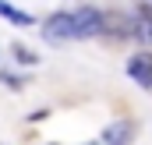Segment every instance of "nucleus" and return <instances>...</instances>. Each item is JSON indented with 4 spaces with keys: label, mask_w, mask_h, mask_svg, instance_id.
I'll use <instances>...</instances> for the list:
<instances>
[{
    "label": "nucleus",
    "mask_w": 152,
    "mask_h": 145,
    "mask_svg": "<svg viewBox=\"0 0 152 145\" xmlns=\"http://www.w3.org/2000/svg\"><path fill=\"white\" fill-rule=\"evenodd\" d=\"M42 36L50 39V42L75 39V21H71V14H67V11H57V14H50V18L42 21Z\"/></svg>",
    "instance_id": "f03ea898"
},
{
    "label": "nucleus",
    "mask_w": 152,
    "mask_h": 145,
    "mask_svg": "<svg viewBox=\"0 0 152 145\" xmlns=\"http://www.w3.org/2000/svg\"><path fill=\"white\" fill-rule=\"evenodd\" d=\"M127 74L138 81V85H152V53H134L131 60H127Z\"/></svg>",
    "instance_id": "20e7f679"
},
{
    "label": "nucleus",
    "mask_w": 152,
    "mask_h": 145,
    "mask_svg": "<svg viewBox=\"0 0 152 145\" xmlns=\"http://www.w3.org/2000/svg\"><path fill=\"white\" fill-rule=\"evenodd\" d=\"M149 89H152V85H149Z\"/></svg>",
    "instance_id": "9d476101"
},
{
    "label": "nucleus",
    "mask_w": 152,
    "mask_h": 145,
    "mask_svg": "<svg viewBox=\"0 0 152 145\" xmlns=\"http://www.w3.org/2000/svg\"><path fill=\"white\" fill-rule=\"evenodd\" d=\"M14 57H18L21 64H36V53H28L25 46H14Z\"/></svg>",
    "instance_id": "6e6552de"
},
{
    "label": "nucleus",
    "mask_w": 152,
    "mask_h": 145,
    "mask_svg": "<svg viewBox=\"0 0 152 145\" xmlns=\"http://www.w3.org/2000/svg\"><path fill=\"white\" fill-rule=\"evenodd\" d=\"M71 21H75V39L103 36V11H96V7H78V11H71Z\"/></svg>",
    "instance_id": "f257e3e1"
},
{
    "label": "nucleus",
    "mask_w": 152,
    "mask_h": 145,
    "mask_svg": "<svg viewBox=\"0 0 152 145\" xmlns=\"http://www.w3.org/2000/svg\"><path fill=\"white\" fill-rule=\"evenodd\" d=\"M103 142H106V145H127V142H131V124H127V120H113V124H106Z\"/></svg>",
    "instance_id": "39448f33"
},
{
    "label": "nucleus",
    "mask_w": 152,
    "mask_h": 145,
    "mask_svg": "<svg viewBox=\"0 0 152 145\" xmlns=\"http://www.w3.org/2000/svg\"><path fill=\"white\" fill-rule=\"evenodd\" d=\"M134 39L145 42V46H152V11L134 14Z\"/></svg>",
    "instance_id": "423d86ee"
},
{
    "label": "nucleus",
    "mask_w": 152,
    "mask_h": 145,
    "mask_svg": "<svg viewBox=\"0 0 152 145\" xmlns=\"http://www.w3.org/2000/svg\"><path fill=\"white\" fill-rule=\"evenodd\" d=\"M0 81L11 85V89H21V78H11V74H0Z\"/></svg>",
    "instance_id": "1a4fd4ad"
},
{
    "label": "nucleus",
    "mask_w": 152,
    "mask_h": 145,
    "mask_svg": "<svg viewBox=\"0 0 152 145\" xmlns=\"http://www.w3.org/2000/svg\"><path fill=\"white\" fill-rule=\"evenodd\" d=\"M103 36H134V18H124L117 11H103Z\"/></svg>",
    "instance_id": "7ed1b4c3"
},
{
    "label": "nucleus",
    "mask_w": 152,
    "mask_h": 145,
    "mask_svg": "<svg viewBox=\"0 0 152 145\" xmlns=\"http://www.w3.org/2000/svg\"><path fill=\"white\" fill-rule=\"evenodd\" d=\"M0 18H7V21H14V25H32V21H36L32 14L18 11V7H14V4H7V0H0Z\"/></svg>",
    "instance_id": "0eeeda50"
}]
</instances>
